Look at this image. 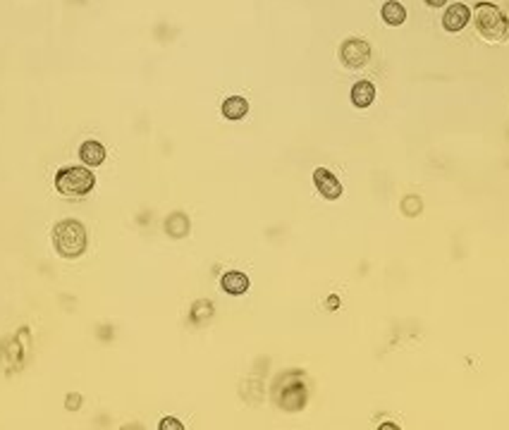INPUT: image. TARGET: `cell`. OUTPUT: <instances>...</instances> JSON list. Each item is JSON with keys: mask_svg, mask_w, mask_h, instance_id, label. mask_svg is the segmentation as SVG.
<instances>
[{"mask_svg": "<svg viewBox=\"0 0 509 430\" xmlns=\"http://www.w3.org/2000/svg\"><path fill=\"white\" fill-rule=\"evenodd\" d=\"M53 244L60 256L65 258H77L86 251L88 246V234L86 227L79 220H62L58 222L53 229Z\"/></svg>", "mask_w": 509, "mask_h": 430, "instance_id": "cell-1", "label": "cell"}, {"mask_svg": "<svg viewBox=\"0 0 509 430\" xmlns=\"http://www.w3.org/2000/svg\"><path fill=\"white\" fill-rule=\"evenodd\" d=\"M473 22L483 39L502 41L509 36V17L493 3H478L473 10Z\"/></svg>", "mask_w": 509, "mask_h": 430, "instance_id": "cell-2", "label": "cell"}, {"mask_svg": "<svg viewBox=\"0 0 509 430\" xmlns=\"http://www.w3.org/2000/svg\"><path fill=\"white\" fill-rule=\"evenodd\" d=\"M93 184H96V177L88 168H62L55 175V189L62 196L81 199L93 189Z\"/></svg>", "mask_w": 509, "mask_h": 430, "instance_id": "cell-3", "label": "cell"}, {"mask_svg": "<svg viewBox=\"0 0 509 430\" xmlns=\"http://www.w3.org/2000/svg\"><path fill=\"white\" fill-rule=\"evenodd\" d=\"M340 58L347 67H364L371 58V46L364 39H347L340 48Z\"/></svg>", "mask_w": 509, "mask_h": 430, "instance_id": "cell-4", "label": "cell"}, {"mask_svg": "<svg viewBox=\"0 0 509 430\" xmlns=\"http://www.w3.org/2000/svg\"><path fill=\"white\" fill-rule=\"evenodd\" d=\"M313 184H316V189L321 192V196L328 199V201H335V199L342 196L340 180H337L335 175L325 168H318L316 173H313Z\"/></svg>", "mask_w": 509, "mask_h": 430, "instance_id": "cell-5", "label": "cell"}, {"mask_svg": "<svg viewBox=\"0 0 509 430\" xmlns=\"http://www.w3.org/2000/svg\"><path fill=\"white\" fill-rule=\"evenodd\" d=\"M469 20H471V10L464 3H454L449 5L445 17H442V27L447 32H461V29L469 25Z\"/></svg>", "mask_w": 509, "mask_h": 430, "instance_id": "cell-6", "label": "cell"}, {"mask_svg": "<svg viewBox=\"0 0 509 430\" xmlns=\"http://www.w3.org/2000/svg\"><path fill=\"white\" fill-rule=\"evenodd\" d=\"M105 156H108V151H105V146L98 144V141H84V144H81V149H79V158H81V163H84L86 168H96V165H103Z\"/></svg>", "mask_w": 509, "mask_h": 430, "instance_id": "cell-7", "label": "cell"}, {"mask_svg": "<svg viewBox=\"0 0 509 430\" xmlns=\"http://www.w3.org/2000/svg\"><path fill=\"white\" fill-rule=\"evenodd\" d=\"M220 287H223V290L227 292V294H234V297H239V294L249 292L251 282H249L246 275H244V273H239V270H230V273H225V275H223Z\"/></svg>", "mask_w": 509, "mask_h": 430, "instance_id": "cell-8", "label": "cell"}, {"mask_svg": "<svg viewBox=\"0 0 509 430\" xmlns=\"http://www.w3.org/2000/svg\"><path fill=\"white\" fill-rule=\"evenodd\" d=\"M373 101H376V86H373L371 81L364 79L352 86V103L357 105V108H369Z\"/></svg>", "mask_w": 509, "mask_h": 430, "instance_id": "cell-9", "label": "cell"}, {"mask_svg": "<svg viewBox=\"0 0 509 430\" xmlns=\"http://www.w3.org/2000/svg\"><path fill=\"white\" fill-rule=\"evenodd\" d=\"M381 15H383V22L390 27H399L406 22V10H404V5L397 3V0H388V3L383 5Z\"/></svg>", "mask_w": 509, "mask_h": 430, "instance_id": "cell-10", "label": "cell"}, {"mask_svg": "<svg viewBox=\"0 0 509 430\" xmlns=\"http://www.w3.org/2000/svg\"><path fill=\"white\" fill-rule=\"evenodd\" d=\"M249 113V101L244 96H230L223 103V115L227 120H242Z\"/></svg>", "mask_w": 509, "mask_h": 430, "instance_id": "cell-11", "label": "cell"}, {"mask_svg": "<svg viewBox=\"0 0 509 430\" xmlns=\"http://www.w3.org/2000/svg\"><path fill=\"white\" fill-rule=\"evenodd\" d=\"M165 232L170 234V237H185V234L189 232V220H187V215L185 213H173L165 220Z\"/></svg>", "mask_w": 509, "mask_h": 430, "instance_id": "cell-12", "label": "cell"}, {"mask_svg": "<svg viewBox=\"0 0 509 430\" xmlns=\"http://www.w3.org/2000/svg\"><path fill=\"white\" fill-rule=\"evenodd\" d=\"M402 210H404L406 215H416L418 210H421V199H416V196H406L404 201H402Z\"/></svg>", "mask_w": 509, "mask_h": 430, "instance_id": "cell-13", "label": "cell"}, {"mask_svg": "<svg viewBox=\"0 0 509 430\" xmlns=\"http://www.w3.org/2000/svg\"><path fill=\"white\" fill-rule=\"evenodd\" d=\"M168 428H175V430H182L185 426H182L177 418H163V423H161V430H168Z\"/></svg>", "mask_w": 509, "mask_h": 430, "instance_id": "cell-14", "label": "cell"}, {"mask_svg": "<svg viewBox=\"0 0 509 430\" xmlns=\"http://www.w3.org/2000/svg\"><path fill=\"white\" fill-rule=\"evenodd\" d=\"M425 3H428L430 8H440V5H445L447 0H425Z\"/></svg>", "mask_w": 509, "mask_h": 430, "instance_id": "cell-15", "label": "cell"}, {"mask_svg": "<svg viewBox=\"0 0 509 430\" xmlns=\"http://www.w3.org/2000/svg\"><path fill=\"white\" fill-rule=\"evenodd\" d=\"M330 309H337V304H340V299H337V297H330Z\"/></svg>", "mask_w": 509, "mask_h": 430, "instance_id": "cell-16", "label": "cell"}]
</instances>
